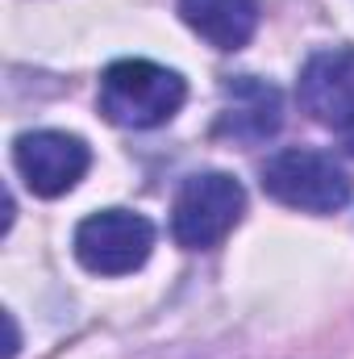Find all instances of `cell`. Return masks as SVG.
I'll return each instance as SVG.
<instances>
[{"label": "cell", "mask_w": 354, "mask_h": 359, "mask_svg": "<svg viewBox=\"0 0 354 359\" xmlns=\"http://www.w3.org/2000/svg\"><path fill=\"white\" fill-rule=\"evenodd\" d=\"M221 92H225V104L217 117V138L259 147L283 126V96L275 84L259 76H229Z\"/></svg>", "instance_id": "6"}, {"label": "cell", "mask_w": 354, "mask_h": 359, "mask_svg": "<svg viewBox=\"0 0 354 359\" xmlns=\"http://www.w3.org/2000/svg\"><path fill=\"white\" fill-rule=\"evenodd\" d=\"M300 104L321 126H351L354 121V50L334 46L317 50L300 72Z\"/></svg>", "instance_id": "7"}, {"label": "cell", "mask_w": 354, "mask_h": 359, "mask_svg": "<svg viewBox=\"0 0 354 359\" xmlns=\"http://www.w3.org/2000/svg\"><path fill=\"white\" fill-rule=\"evenodd\" d=\"M183 96L187 88L176 72L146 59H121L100 76V113L121 130H155L171 121Z\"/></svg>", "instance_id": "1"}, {"label": "cell", "mask_w": 354, "mask_h": 359, "mask_svg": "<svg viewBox=\"0 0 354 359\" xmlns=\"http://www.w3.org/2000/svg\"><path fill=\"white\" fill-rule=\"evenodd\" d=\"M155 226L129 209H104L80 222L76 230V259L96 276H125L150 259Z\"/></svg>", "instance_id": "4"}, {"label": "cell", "mask_w": 354, "mask_h": 359, "mask_svg": "<svg viewBox=\"0 0 354 359\" xmlns=\"http://www.w3.org/2000/svg\"><path fill=\"white\" fill-rule=\"evenodd\" d=\"M13 163H17V172H21L29 192L63 196V192H71L84 180L92 155L84 147V138H76V134L34 130V134H21L13 142Z\"/></svg>", "instance_id": "5"}, {"label": "cell", "mask_w": 354, "mask_h": 359, "mask_svg": "<svg viewBox=\"0 0 354 359\" xmlns=\"http://www.w3.org/2000/svg\"><path fill=\"white\" fill-rule=\"evenodd\" d=\"M342 138H346V151L354 155V121H351V126H342Z\"/></svg>", "instance_id": "9"}, {"label": "cell", "mask_w": 354, "mask_h": 359, "mask_svg": "<svg viewBox=\"0 0 354 359\" xmlns=\"http://www.w3.org/2000/svg\"><path fill=\"white\" fill-rule=\"evenodd\" d=\"M242 209H246V192L234 176L225 172L187 176L171 205V234L187 251H208L242 222Z\"/></svg>", "instance_id": "3"}, {"label": "cell", "mask_w": 354, "mask_h": 359, "mask_svg": "<svg viewBox=\"0 0 354 359\" xmlns=\"http://www.w3.org/2000/svg\"><path fill=\"white\" fill-rule=\"evenodd\" d=\"M179 17L217 50H242L259 29V0H179Z\"/></svg>", "instance_id": "8"}, {"label": "cell", "mask_w": 354, "mask_h": 359, "mask_svg": "<svg viewBox=\"0 0 354 359\" xmlns=\"http://www.w3.org/2000/svg\"><path fill=\"white\" fill-rule=\"evenodd\" d=\"M263 188L267 196H275L279 205L300 209V213H334L354 192L346 168L334 155L309 151V147H292V151L271 155L263 163Z\"/></svg>", "instance_id": "2"}]
</instances>
